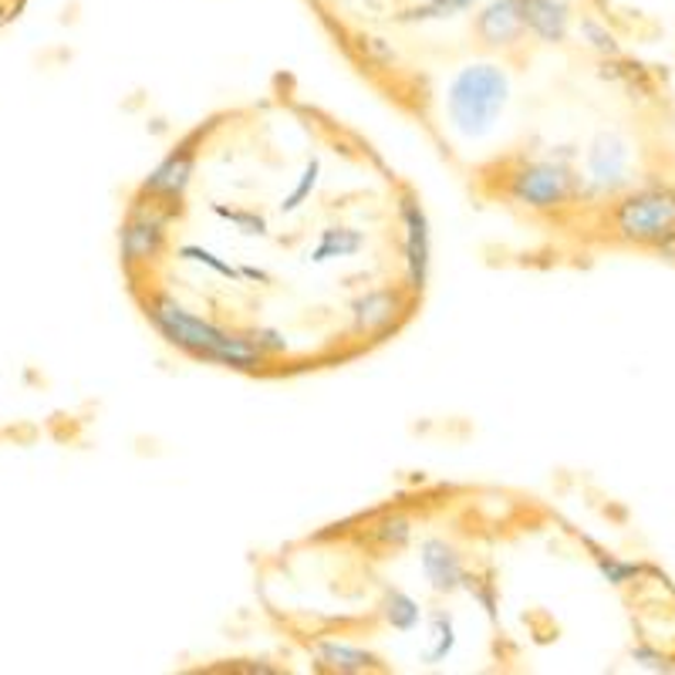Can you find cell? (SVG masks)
I'll return each instance as SVG.
<instances>
[{
    "label": "cell",
    "instance_id": "1",
    "mask_svg": "<svg viewBox=\"0 0 675 675\" xmlns=\"http://www.w3.org/2000/svg\"><path fill=\"white\" fill-rule=\"evenodd\" d=\"M146 314H149L153 328L169 345L203 358V362H216V365L240 369V372H250L263 362V355L257 351L250 335H237V331H227V328L200 318V314L183 307L166 291H156L146 301Z\"/></svg>",
    "mask_w": 675,
    "mask_h": 675
},
{
    "label": "cell",
    "instance_id": "2",
    "mask_svg": "<svg viewBox=\"0 0 675 675\" xmlns=\"http://www.w3.org/2000/svg\"><path fill=\"white\" fill-rule=\"evenodd\" d=\"M510 102V78L500 65L476 61L453 75L446 88V115L463 139H480L500 122Z\"/></svg>",
    "mask_w": 675,
    "mask_h": 675
},
{
    "label": "cell",
    "instance_id": "3",
    "mask_svg": "<svg viewBox=\"0 0 675 675\" xmlns=\"http://www.w3.org/2000/svg\"><path fill=\"white\" fill-rule=\"evenodd\" d=\"M615 230L632 244H665L675 237V193L672 190H639L615 206Z\"/></svg>",
    "mask_w": 675,
    "mask_h": 675
},
{
    "label": "cell",
    "instance_id": "4",
    "mask_svg": "<svg viewBox=\"0 0 675 675\" xmlns=\"http://www.w3.org/2000/svg\"><path fill=\"white\" fill-rule=\"evenodd\" d=\"M571 193H574V176L561 162H527L507 176V196L517 206L537 213L564 206Z\"/></svg>",
    "mask_w": 675,
    "mask_h": 675
},
{
    "label": "cell",
    "instance_id": "5",
    "mask_svg": "<svg viewBox=\"0 0 675 675\" xmlns=\"http://www.w3.org/2000/svg\"><path fill=\"white\" fill-rule=\"evenodd\" d=\"M398 216H402V230H405V288H409L413 294H423V288L429 281V267H432L429 216L413 193L402 196Z\"/></svg>",
    "mask_w": 675,
    "mask_h": 675
},
{
    "label": "cell",
    "instance_id": "6",
    "mask_svg": "<svg viewBox=\"0 0 675 675\" xmlns=\"http://www.w3.org/2000/svg\"><path fill=\"white\" fill-rule=\"evenodd\" d=\"M169 247V227L166 223H153L143 216H125L119 230V254L128 270L135 267H153Z\"/></svg>",
    "mask_w": 675,
    "mask_h": 675
},
{
    "label": "cell",
    "instance_id": "7",
    "mask_svg": "<svg viewBox=\"0 0 675 675\" xmlns=\"http://www.w3.org/2000/svg\"><path fill=\"white\" fill-rule=\"evenodd\" d=\"M193 169H196L193 143H183V146L172 149V153L143 179V193H153V196H159V200L179 203V200L187 196V190H190Z\"/></svg>",
    "mask_w": 675,
    "mask_h": 675
},
{
    "label": "cell",
    "instance_id": "8",
    "mask_svg": "<svg viewBox=\"0 0 675 675\" xmlns=\"http://www.w3.org/2000/svg\"><path fill=\"white\" fill-rule=\"evenodd\" d=\"M405 311L402 291L395 288H372L365 294H358L351 301V328L358 335H379L398 322V314Z\"/></svg>",
    "mask_w": 675,
    "mask_h": 675
},
{
    "label": "cell",
    "instance_id": "9",
    "mask_svg": "<svg viewBox=\"0 0 675 675\" xmlns=\"http://www.w3.org/2000/svg\"><path fill=\"white\" fill-rule=\"evenodd\" d=\"M524 14L520 0H490V4L476 14V34L490 48H510L524 37Z\"/></svg>",
    "mask_w": 675,
    "mask_h": 675
},
{
    "label": "cell",
    "instance_id": "10",
    "mask_svg": "<svg viewBox=\"0 0 675 675\" xmlns=\"http://www.w3.org/2000/svg\"><path fill=\"white\" fill-rule=\"evenodd\" d=\"M419 564L429 577V584L436 592H457L463 588V577H466V567H463V558L457 554L453 544H446L439 537H429L423 540V551H419Z\"/></svg>",
    "mask_w": 675,
    "mask_h": 675
},
{
    "label": "cell",
    "instance_id": "11",
    "mask_svg": "<svg viewBox=\"0 0 675 675\" xmlns=\"http://www.w3.org/2000/svg\"><path fill=\"white\" fill-rule=\"evenodd\" d=\"M520 14H524V27L530 34H537L540 41L558 44L567 37L571 14H567V4H561V0H520Z\"/></svg>",
    "mask_w": 675,
    "mask_h": 675
},
{
    "label": "cell",
    "instance_id": "12",
    "mask_svg": "<svg viewBox=\"0 0 675 675\" xmlns=\"http://www.w3.org/2000/svg\"><path fill=\"white\" fill-rule=\"evenodd\" d=\"M628 169V146L618 139V135H601L595 139L592 153H588V172L598 187H615L625 179Z\"/></svg>",
    "mask_w": 675,
    "mask_h": 675
},
{
    "label": "cell",
    "instance_id": "13",
    "mask_svg": "<svg viewBox=\"0 0 675 675\" xmlns=\"http://www.w3.org/2000/svg\"><path fill=\"white\" fill-rule=\"evenodd\" d=\"M365 250V234L355 227H328L307 250V263H328V260H348Z\"/></svg>",
    "mask_w": 675,
    "mask_h": 675
},
{
    "label": "cell",
    "instance_id": "14",
    "mask_svg": "<svg viewBox=\"0 0 675 675\" xmlns=\"http://www.w3.org/2000/svg\"><path fill=\"white\" fill-rule=\"evenodd\" d=\"M314 655H318V662L331 672H369L379 662L369 649H358L348 642H318L314 645Z\"/></svg>",
    "mask_w": 675,
    "mask_h": 675
},
{
    "label": "cell",
    "instance_id": "15",
    "mask_svg": "<svg viewBox=\"0 0 675 675\" xmlns=\"http://www.w3.org/2000/svg\"><path fill=\"white\" fill-rule=\"evenodd\" d=\"M382 618L395 628V632H416L419 621H423V608L413 595L389 588L382 598Z\"/></svg>",
    "mask_w": 675,
    "mask_h": 675
},
{
    "label": "cell",
    "instance_id": "16",
    "mask_svg": "<svg viewBox=\"0 0 675 675\" xmlns=\"http://www.w3.org/2000/svg\"><path fill=\"white\" fill-rule=\"evenodd\" d=\"M369 540L379 551H398L413 540V520L402 514H385L369 527Z\"/></svg>",
    "mask_w": 675,
    "mask_h": 675
},
{
    "label": "cell",
    "instance_id": "17",
    "mask_svg": "<svg viewBox=\"0 0 675 675\" xmlns=\"http://www.w3.org/2000/svg\"><path fill=\"white\" fill-rule=\"evenodd\" d=\"M457 645V628L453 618L446 611H432L429 615V649H426V662H442Z\"/></svg>",
    "mask_w": 675,
    "mask_h": 675
},
{
    "label": "cell",
    "instance_id": "18",
    "mask_svg": "<svg viewBox=\"0 0 675 675\" xmlns=\"http://www.w3.org/2000/svg\"><path fill=\"white\" fill-rule=\"evenodd\" d=\"M480 0H426V4L405 11L398 21L402 24H416V21H446V18H457L470 8H476Z\"/></svg>",
    "mask_w": 675,
    "mask_h": 675
},
{
    "label": "cell",
    "instance_id": "19",
    "mask_svg": "<svg viewBox=\"0 0 675 675\" xmlns=\"http://www.w3.org/2000/svg\"><path fill=\"white\" fill-rule=\"evenodd\" d=\"M213 216H220L223 223H234V227L244 237H267V220L257 210H244V206H227V203H213L210 206Z\"/></svg>",
    "mask_w": 675,
    "mask_h": 675
},
{
    "label": "cell",
    "instance_id": "20",
    "mask_svg": "<svg viewBox=\"0 0 675 675\" xmlns=\"http://www.w3.org/2000/svg\"><path fill=\"white\" fill-rule=\"evenodd\" d=\"M318 179H322V162L318 159H311L304 169H301V176H297V183L291 187V193L288 196H281V213L288 216V213H297L304 203H307V196L314 193V187H318Z\"/></svg>",
    "mask_w": 675,
    "mask_h": 675
},
{
    "label": "cell",
    "instance_id": "21",
    "mask_svg": "<svg viewBox=\"0 0 675 675\" xmlns=\"http://www.w3.org/2000/svg\"><path fill=\"white\" fill-rule=\"evenodd\" d=\"M179 257H183V260H193V263H200V267H210L213 274H220V278L240 281V270H237L234 263L220 260L213 250H206V247H200V244H187V247H179Z\"/></svg>",
    "mask_w": 675,
    "mask_h": 675
},
{
    "label": "cell",
    "instance_id": "22",
    "mask_svg": "<svg viewBox=\"0 0 675 675\" xmlns=\"http://www.w3.org/2000/svg\"><path fill=\"white\" fill-rule=\"evenodd\" d=\"M247 335H250V341L257 345V351H260L263 358H278V355L288 351V338H284L278 328H254V331H247Z\"/></svg>",
    "mask_w": 675,
    "mask_h": 675
},
{
    "label": "cell",
    "instance_id": "23",
    "mask_svg": "<svg viewBox=\"0 0 675 675\" xmlns=\"http://www.w3.org/2000/svg\"><path fill=\"white\" fill-rule=\"evenodd\" d=\"M362 55L372 68H389L395 61V48L385 37H362Z\"/></svg>",
    "mask_w": 675,
    "mask_h": 675
},
{
    "label": "cell",
    "instance_id": "24",
    "mask_svg": "<svg viewBox=\"0 0 675 675\" xmlns=\"http://www.w3.org/2000/svg\"><path fill=\"white\" fill-rule=\"evenodd\" d=\"M598 567H601V574H605L611 584H628L632 577L642 574L639 564H628V561H618V558H605V554H598Z\"/></svg>",
    "mask_w": 675,
    "mask_h": 675
},
{
    "label": "cell",
    "instance_id": "25",
    "mask_svg": "<svg viewBox=\"0 0 675 675\" xmlns=\"http://www.w3.org/2000/svg\"><path fill=\"white\" fill-rule=\"evenodd\" d=\"M463 588L486 608V615L493 618V615H497V595H493V581H483V577H463Z\"/></svg>",
    "mask_w": 675,
    "mask_h": 675
},
{
    "label": "cell",
    "instance_id": "26",
    "mask_svg": "<svg viewBox=\"0 0 675 675\" xmlns=\"http://www.w3.org/2000/svg\"><path fill=\"white\" fill-rule=\"evenodd\" d=\"M581 34L588 37L592 48H598V52H605V55H615V52H618V44H615L611 31H605L598 21H581Z\"/></svg>",
    "mask_w": 675,
    "mask_h": 675
},
{
    "label": "cell",
    "instance_id": "27",
    "mask_svg": "<svg viewBox=\"0 0 675 675\" xmlns=\"http://www.w3.org/2000/svg\"><path fill=\"white\" fill-rule=\"evenodd\" d=\"M240 270V281H257V284H270V274L267 270H260V267H250V263H244V267H237Z\"/></svg>",
    "mask_w": 675,
    "mask_h": 675
},
{
    "label": "cell",
    "instance_id": "28",
    "mask_svg": "<svg viewBox=\"0 0 675 675\" xmlns=\"http://www.w3.org/2000/svg\"><path fill=\"white\" fill-rule=\"evenodd\" d=\"M24 8H27V0H11V4H8V24H11V21H18Z\"/></svg>",
    "mask_w": 675,
    "mask_h": 675
},
{
    "label": "cell",
    "instance_id": "29",
    "mask_svg": "<svg viewBox=\"0 0 675 675\" xmlns=\"http://www.w3.org/2000/svg\"><path fill=\"white\" fill-rule=\"evenodd\" d=\"M8 24V4H0V27Z\"/></svg>",
    "mask_w": 675,
    "mask_h": 675
}]
</instances>
